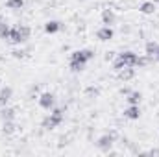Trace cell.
<instances>
[{"instance_id":"6da1fadb","label":"cell","mask_w":159,"mask_h":157,"mask_svg":"<svg viewBox=\"0 0 159 157\" xmlns=\"http://www.w3.org/2000/svg\"><path fill=\"white\" fill-rule=\"evenodd\" d=\"M65 111H67V107H54L52 113L43 120L41 126H43L44 129H54V128H57V126L63 122V118H65Z\"/></svg>"},{"instance_id":"83f0119b","label":"cell","mask_w":159,"mask_h":157,"mask_svg":"<svg viewBox=\"0 0 159 157\" xmlns=\"http://www.w3.org/2000/svg\"><path fill=\"white\" fill-rule=\"evenodd\" d=\"M152 2H154V4H159V0H152Z\"/></svg>"},{"instance_id":"ba28073f","label":"cell","mask_w":159,"mask_h":157,"mask_svg":"<svg viewBox=\"0 0 159 157\" xmlns=\"http://www.w3.org/2000/svg\"><path fill=\"white\" fill-rule=\"evenodd\" d=\"M7 41H9V43H13V44H22V43H26V39L22 37V34L19 32V28H17V26L9 30V37H7Z\"/></svg>"},{"instance_id":"30bf717a","label":"cell","mask_w":159,"mask_h":157,"mask_svg":"<svg viewBox=\"0 0 159 157\" xmlns=\"http://www.w3.org/2000/svg\"><path fill=\"white\" fill-rule=\"evenodd\" d=\"M126 100H128L129 105H139L141 100H143V94H141L139 91H129V92L126 94Z\"/></svg>"},{"instance_id":"7402d4cb","label":"cell","mask_w":159,"mask_h":157,"mask_svg":"<svg viewBox=\"0 0 159 157\" xmlns=\"http://www.w3.org/2000/svg\"><path fill=\"white\" fill-rule=\"evenodd\" d=\"M17 28H19V32L22 34V37H24V39H26V41L30 39V34H32V30H30L28 26H24V24H19Z\"/></svg>"},{"instance_id":"7a4b0ae2","label":"cell","mask_w":159,"mask_h":157,"mask_svg":"<svg viewBox=\"0 0 159 157\" xmlns=\"http://www.w3.org/2000/svg\"><path fill=\"white\" fill-rule=\"evenodd\" d=\"M94 57V52L91 48H83V50H74L70 54V61H80V63H87Z\"/></svg>"},{"instance_id":"5bb4252c","label":"cell","mask_w":159,"mask_h":157,"mask_svg":"<svg viewBox=\"0 0 159 157\" xmlns=\"http://www.w3.org/2000/svg\"><path fill=\"white\" fill-rule=\"evenodd\" d=\"M157 50H159V44L156 41H148L146 46H144V52H146V56H150V57H154V56L157 54Z\"/></svg>"},{"instance_id":"52a82bcc","label":"cell","mask_w":159,"mask_h":157,"mask_svg":"<svg viewBox=\"0 0 159 157\" xmlns=\"http://www.w3.org/2000/svg\"><path fill=\"white\" fill-rule=\"evenodd\" d=\"M119 57L124 61V63H126V65H128V67H135V63H137V57H139V56H137L135 52L128 50V52H122Z\"/></svg>"},{"instance_id":"d4e9b609","label":"cell","mask_w":159,"mask_h":157,"mask_svg":"<svg viewBox=\"0 0 159 157\" xmlns=\"http://www.w3.org/2000/svg\"><path fill=\"white\" fill-rule=\"evenodd\" d=\"M11 54H13L15 59H22V57H26V52H24V50H13Z\"/></svg>"},{"instance_id":"2e32d148","label":"cell","mask_w":159,"mask_h":157,"mask_svg":"<svg viewBox=\"0 0 159 157\" xmlns=\"http://www.w3.org/2000/svg\"><path fill=\"white\" fill-rule=\"evenodd\" d=\"M15 129H17L15 120H4V124H2V131H4V135H11V133H15Z\"/></svg>"},{"instance_id":"7c38bea8","label":"cell","mask_w":159,"mask_h":157,"mask_svg":"<svg viewBox=\"0 0 159 157\" xmlns=\"http://www.w3.org/2000/svg\"><path fill=\"white\" fill-rule=\"evenodd\" d=\"M119 78L122 81H129V79L135 78V69L133 67H124L122 70H119Z\"/></svg>"},{"instance_id":"8992f818","label":"cell","mask_w":159,"mask_h":157,"mask_svg":"<svg viewBox=\"0 0 159 157\" xmlns=\"http://www.w3.org/2000/svg\"><path fill=\"white\" fill-rule=\"evenodd\" d=\"M113 35H115V32H113L111 26H102V28L96 32V37H98L100 41H111Z\"/></svg>"},{"instance_id":"ffe728a7","label":"cell","mask_w":159,"mask_h":157,"mask_svg":"<svg viewBox=\"0 0 159 157\" xmlns=\"http://www.w3.org/2000/svg\"><path fill=\"white\" fill-rule=\"evenodd\" d=\"M70 70L72 72H81L83 69H85V63H80V61H70Z\"/></svg>"},{"instance_id":"4dcf8cb0","label":"cell","mask_w":159,"mask_h":157,"mask_svg":"<svg viewBox=\"0 0 159 157\" xmlns=\"http://www.w3.org/2000/svg\"><path fill=\"white\" fill-rule=\"evenodd\" d=\"M0 87H2V79H0Z\"/></svg>"},{"instance_id":"cb8c5ba5","label":"cell","mask_w":159,"mask_h":157,"mask_svg":"<svg viewBox=\"0 0 159 157\" xmlns=\"http://www.w3.org/2000/svg\"><path fill=\"white\" fill-rule=\"evenodd\" d=\"M124 67H128V65H126V63H124L120 57L117 59V61H115V63H113V70H117V72H119V70H122Z\"/></svg>"},{"instance_id":"8fae6325","label":"cell","mask_w":159,"mask_h":157,"mask_svg":"<svg viewBox=\"0 0 159 157\" xmlns=\"http://www.w3.org/2000/svg\"><path fill=\"white\" fill-rule=\"evenodd\" d=\"M124 117L129 118V120H137V118L141 117L139 105H129V107H126V109H124Z\"/></svg>"},{"instance_id":"e0dca14e","label":"cell","mask_w":159,"mask_h":157,"mask_svg":"<svg viewBox=\"0 0 159 157\" xmlns=\"http://www.w3.org/2000/svg\"><path fill=\"white\" fill-rule=\"evenodd\" d=\"M15 109L13 107H7V105H4V109L0 111V117H2V120H15Z\"/></svg>"},{"instance_id":"44dd1931","label":"cell","mask_w":159,"mask_h":157,"mask_svg":"<svg viewBox=\"0 0 159 157\" xmlns=\"http://www.w3.org/2000/svg\"><path fill=\"white\" fill-rule=\"evenodd\" d=\"M150 63V56H141V57H137V63H135V67H146Z\"/></svg>"},{"instance_id":"f1b7e54d","label":"cell","mask_w":159,"mask_h":157,"mask_svg":"<svg viewBox=\"0 0 159 157\" xmlns=\"http://www.w3.org/2000/svg\"><path fill=\"white\" fill-rule=\"evenodd\" d=\"M156 57H157V59H159V50H157V54H156Z\"/></svg>"},{"instance_id":"277c9868","label":"cell","mask_w":159,"mask_h":157,"mask_svg":"<svg viewBox=\"0 0 159 157\" xmlns=\"http://www.w3.org/2000/svg\"><path fill=\"white\" fill-rule=\"evenodd\" d=\"M39 105L43 109H52L56 105V96L52 92H43L39 96Z\"/></svg>"},{"instance_id":"484cf974","label":"cell","mask_w":159,"mask_h":157,"mask_svg":"<svg viewBox=\"0 0 159 157\" xmlns=\"http://www.w3.org/2000/svg\"><path fill=\"white\" fill-rule=\"evenodd\" d=\"M148 154H150V155H159V150H157V148H152Z\"/></svg>"},{"instance_id":"5b68a950","label":"cell","mask_w":159,"mask_h":157,"mask_svg":"<svg viewBox=\"0 0 159 157\" xmlns=\"http://www.w3.org/2000/svg\"><path fill=\"white\" fill-rule=\"evenodd\" d=\"M11 98H13V89H11L9 85L0 87V105H2V107H4V105H7Z\"/></svg>"},{"instance_id":"9c48e42d","label":"cell","mask_w":159,"mask_h":157,"mask_svg":"<svg viewBox=\"0 0 159 157\" xmlns=\"http://www.w3.org/2000/svg\"><path fill=\"white\" fill-rule=\"evenodd\" d=\"M115 20H117V15H115L113 9H104V11H102V22H104L106 26L115 24Z\"/></svg>"},{"instance_id":"3957f363","label":"cell","mask_w":159,"mask_h":157,"mask_svg":"<svg viewBox=\"0 0 159 157\" xmlns=\"http://www.w3.org/2000/svg\"><path fill=\"white\" fill-rule=\"evenodd\" d=\"M115 137L111 135V133H106V135H102L98 141H96V148L98 150H102V152H109L111 150V146L115 144Z\"/></svg>"},{"instance_id":"4316f807","label":"cell","mask_w":159,"mask_h":157,"mask_svg":"<svg viewBox=\"0 0 159 157\" xmlns=\"http://www.w3.org/2000/svg\"><path fill=\"white\" fill-rule=\"evenodd\" d=\"M109 59H113V52H107V56H106V61H109Z\"/></svg>"},{"instance_id":"603a6c76","label":"cell","mask_w":159,"mask_h":157,"mask_svg":"<svg viewBox=\"0 0 159 157\" xmlns=\"http://www.w3.org/2000/svg\"><path fill=\"white\" fill-rule=\"evenodd\" d=\"M98 94H100V89H98V87H89V89H87V96H89V98H96Z\"/></svg>"},{"instance_id":"4fadbf2b","label":"cell","mask_w":159,"mask_h":157,"mask_svg":"<svg viewBox=\"0 0 159 157\" xmlns=\"http://www.w3.org/2000/svg\"><path fill=\"white\" fill-rule=\"evenodd\" d=\"M59 30H61V22L59 20H48L44 24V32L46 34H57Z\"/></svg>"},{"instance_id":"ac0fdd59","label":"cell","mask_w":159,"mask_h":157,"mask_svg":"<svg viewBox=\"0 0 159 157\" xmlns=\"http://www.w3.org/2000/svg\"><path fill=\"white\" fill-rule=\"evenodd\" d=\"M6 6H7V9L19 11V9H22V6H24V0H7V2H6Z\"/></svg>"},{"instance_id":"f546056e","label":"cell","mask_w":159,"mask_h":157,"mask_svg":"<svg viewBox=\"0 0 159 157\" xmlns=\"http://www.w3.org/2000/svg\"><path fill=\"white\" fill-rule=\"evenodd\" d=\"M2 20H4V19H2V17H0V22H2Z\"/></svg>"},{"instance_id":"d6986e66","label":"cell","mask_w":159,"mask_h":157,"mask_svg":"<svg viewBox=\"0 0 159 157\" xmlns=\"http://www.w3.org/2000/svg\"><path fill=\"white\" fill-rule=\"evenodd\" d=\"M9 30H11L9 24H7L6 20H2V22H0V39H7V37H9Z\"/></svg>"},{"instance_id":"9a60e30c","label":"cell","mask_w":159,"mask_h":157,"mask_svg":"<svg viewBox=\"0 0 159 157\" xmlns=\"http://www.w3.org/2000/svg\"><path fill=\"white\" fill-rule=\"evenodd\" d=\"M139 11L144 13V15H152V13L156 11V4H154V2H143V4L139 6Z\"/></svg>"}]
</instances>
